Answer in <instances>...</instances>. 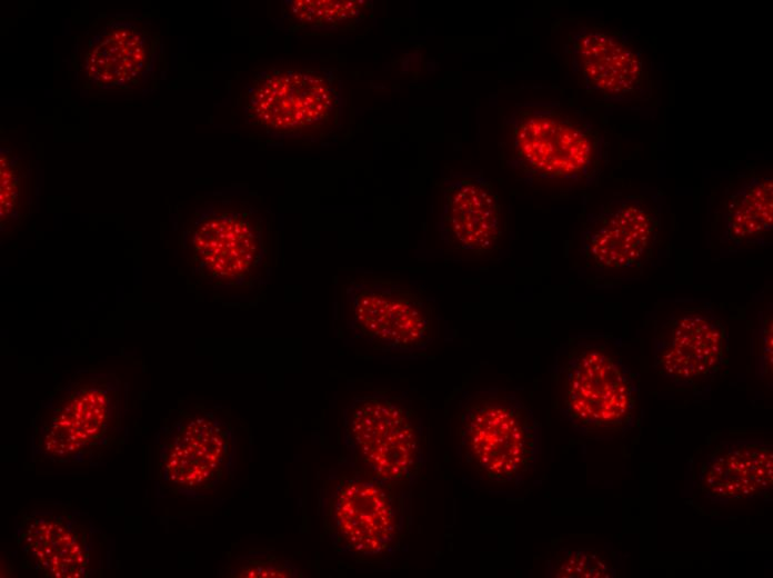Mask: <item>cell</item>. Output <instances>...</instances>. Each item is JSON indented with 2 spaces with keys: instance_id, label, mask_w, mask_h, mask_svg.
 I'll use <instances>...</instances> for the list:
<instances>
[{
  "instance_id": "6da1fadb",
  "label": "cell",
  "mask_w": 773,
  "mask_h": 578,
  "mask_svg": "<svg viewBox=\"0 0 773 578\" xmlns=\"http://www.w3.org/2000/svg\"><path fill=\"white\" fill-rule=\"evenodd\" d=\"M180 245L192 276L213 291L241 297L269 280V229L248 200H203L183 222Z\"/></svg>"
},
{
  "instance_id": "7a4b0ae2",
  "label": "cell",
  "mask_w": 773,
  "mask_h": 578,
  "mask_svg": "<svg viewBox=\"0 0 773 578\" xmlns=\"http://www.w3.org/2000/svg\"><path fill=\"white\" fill-rule=\"evenodd\" d=\"M508 166L529 183L591 185L606 158L603 134L558 102H526L505 120Z\"/></svg>"
},
{
  "instance_id": "3957f363",
  "label": "cell",
  "mask_w": 773,
  "mask_h": 578,
  "mask_svg": "<svg viewBox=\"0 0 773 578\" xmlns=\"http://www.w3.org/2000/svg\"><path fill=\"white\" fill-rule=\"evenodd\" d=\"M161 31L150 17L98 16L78 37L72 70L88 97L137 96L158 88L163 73Z\"/></svg>"
},
{
  "instance_id": "277c9868",
  "label": "cell",
  "mask_w": 773,
  "mask_h": 578,
  "mask_svg": "<svg viewBox=\"0 0 773 578\" xmlns=\"http://www.w3.org/2000/svg\"><path fill=\"white\" fill-rule=\"evenodd\" d=\"M459 448L483 479L519 485L533 468L540 427L512 391L486 387L465 395L458 413Z\"/></svg>"
},
{
  "instance_id": "5b68a950",
  "label": "cell",
  "mask_w": 773,
  "mask_h": 578,
  "mask_svg": "<svg viewBox=\"0 0 773 578\" xmlns=\"http://www.w3.org/2000/svg\"><path fill=\"white\" fill-rule=\"evenodd\" d=\"M395 488L350 464L327 471L319 507L323 529L339 554L357 561L392 554L404 527Z\"/></svg>"
},
{
  "instance_id": "8992f818",
  "label": "cell",
  "mask_w": 773,
  "mask_h": 578,
  "mask_svg": "<svg viewBox=\"0 0 773 578\" xmlns=\"http://www.w3.org/2000/svg\"><path fill=\"white\" fill-rule=\"evenodd\" d=\"M343 442L350 465L393 486L413 482L424 460L420 419L395 396L353 398L343 410Z\"/></svg>"
},
{
  "instance_id": "52a82bcc",
  "label": "cell",
  "mask_w": 773,
  "mask_h": 578,
  "mask_svg": "<svg viewBox=\"0 0 773 578\" xmlns=\"http://www.w3.org/2000/svg\"><path fill=\"white\" fill-rule=\"evenodd\" d=\"M639 390L626 365L609 347L580 342L564 365L563 412L585 434L628 430L635 419Z\"/></svg>"
},
{
  "instance_id": "ba28073f",
  "label": "cell",
  "mask_w": 773,
  "mask_h": 578,
  "mask_svg": "<svg viewBox=\"0 0 773 578\" xmlns=\"http://www.w3.org/2000/svg\"><path fill=\"white\" fill-rule=\"evenodd\" d=\"M344 311L352 335L374 349L414 353L425 350L432 341L431 306L402 282L353 280L344 290Z\"/></svg>"
},
{
  "instance_id": "9c48e42d",
  "label": "cell",
  "mask_w": 773,
  "mask_h": 578,
  "mask_svg": "<svg viewBox=\"0 0 773 578\" xmlns=\"http://www.w3.org/2000/svg\"><path fill=\"white\" fill-rule=\"evenodd\" d=\"M242 109L248 123L269 131L320 134L335 126L339 101L320 71L271 68L247 86Z\"/></svg>"
},
{
  "instance_id": "30bf717a",
  "label": "cell",
  "mask_w": 773,
  "mask_h": 578,
  "mask_svg": "<svg viewBox=\"0 0 773 578\" xmlns=\"http://www.w3.org/2000/svg\"><path fill=\"white\" fill-rule=\"evenodd\" d=\"M727 342L725 326L712 308H681L656 326L653 365L675 386L696 387L720 371Z\"/></svg>"
},
{
  "instance_id": "8fae6325",
  "label": "cell",
  "mask_w": 773,
  "mask_h": 578,
  "mask_svg": "<svg viewBox=\"0 0 773 578\" xmlns=\"http://www.w3.org/2000/svg\"><path fill=\"white\" fill-rule=\"evenodd\" d=\"M660 228V211L644 197L613 198L586 216L580 250L592 268L632 269L647 259Z\"/></svg>"
},
{
  "instance_id": "7c38bea8",
  "label": "cell",
  "mask_w": 773,
  "mask_h": 578,
  "mask_svg": "<svg viewBox=\"0 0 773 578\" xmlns=\"http://www.w3.org/2000/svg\"><path fill=\"white\" fill-rule=\"evenodd\" d=\"M566 52L580 83L604 101L649 98L651 82L644 60L621 38L582 27L570 34Z\"/></svg>"
},
{
  "instance_id": "4fadbf2b",
  "label": "cell",
  "mask_w": 773,
  "mask_h": 578,
  "mask_svg": "<svg viewBox=\"0 0 773 578\" xmlns=\"http://www.w3.org/2000/svg\"><path fill=\"white\" fill-rule=\"evenodd\" d=\"M441 190L440 240L458 251L492 250L501 236V203L492 183L481 173L456 172L443 179Z\"/></svg>"
},
{
  "instance_id": "5bb4252c",
  "label": "cell",
  "mask_w": 773,
  "mask_h": 578,
  "mask_svg": "<svg viewBox=\"0 0 773 578\" xmlns=\"http://www.w3.org/2000/svg\"><path fill=\"white\" fill-rule=\"evenodd\" d=\"M119 385L107 375H83L52 401L43 449L52 456H72L97 440L117 412Z\"/></svg>"
},
{
  "instance_id": "9a60e30c",
  "label": "cell",
  "mask_w": 773,
  "mask_h": 578,
  "mask_svg": "<svg viewBox=\"0 0 773 578\" xmlns=\"http://www.w3.org/2000/svg\"><path fill=\"white\" fill-rule=\"evenodd\" d=\"M233 440L229 427L211 413L179 422L164 455V470L174 486L191 491L213 487L231 466Z\"/></svg>"
},
{
  "instance_id": "2e32d148",
  "label": "cell",
  "mask_w": 773,
  "mask_h": 578,
  "mask_svg": "<svg viewBox=\"0 0 773 578\" xmlns=\"http://www.w3.org/2000/svg\"><path fill=\"white\" fill-rule=\"evenodd\" d=\"M772 444L739 439L719 444L700 471L703 492L712 501L757 498L773 485Z\"/></svg>"
},
{
  "instance_id": "e0dca14e",
  "label": "cell",
  "mask_w": 773,
  "mask_h": 578,
  "mask_svg": "<svg viewBox=\"0 0 773 578\" xmlns=\"http://www.w3.org/2000/svg\"><path fill=\"white\" fill-rule=\"evenodd\" d=\"M29 151L9 138L0 141V230L11 235L31 215L34 173Z\"/></svg>"
},
{
  "instance_id": "ac0fdd59",
  "label": "cell",
  "mask_w": 773,
  "mask_h": 578,
  "mask_svg": "<svg viewBox=\"0 0 773 578\" xmlns=\"http://www.w3.org/2000/svg\"><path fill=\"white\" fill-rule=\"evenodd\" d=\"M26 548L37 565L52 577H81L88 555L81 537L57 519L34 520L27 529Z\"/></svg>"
},
{
  "instance_id": "d6986e66",
  "label": "cell",
  "mask_w": 773,
  "mask_h": 578,
  "mask_svg": "<svg viewBox=\"0 0 773 578\" xmlns=\"http://www.w3.org/2000/svg\"><path fill=\"white\" fill-rule=\"evenodd\" d=\"M724 238L735 246L760 241L773 226L772 177H753L729 198Z\"/></svg>"
},
{
  "instance_id": "ffe728a7",
  "label": "cell",
  "mask_w": 773,
  "mask_h": 578,
  "mask_svg": "<svg viewBox=\"0 0 773 578\" xmlns=\"http://www.w3.org/2000/svg\"><path fill=\"white\" fill-rule=\"evenodd\" d=\"M287 8L291 18L301 24L347 28L365 17L368 4L353 0H295Z\"/></svg>"
},
{
  "instance_id": "44dd1931",
  "label": "cell",
  "mask_w": 773,
  "mask_h": 578,
  "mask_svg": "<svg viewBox=\"0 0 773 578\" xmlns=\"http://www.w3.org/2000/svg\"><path fill=\"white\" fill-rule=\"evenodd\" d=\"M230 575L233 577L269 578L307 577L294 562L272 551L257 552L247 557Z\"/></svg>"
},
{
  "instance_id": "7402d4cb",
  "label": "cell",
  "mask_w": 773,
  "mask_h": 578,
  "mask_svg": "<svg viewBox=\"0 0 773 578\" xmlns=\"http://www.w3.org/2000/svg\"><path fill=\"white\" fill-rule=\"evenodd\" d=\"M549 575L553 577H614L615 571L590 550L565 551L558 558Z\"/></svg>"
},
{
  "instance_id": "603a6c76",
  "label": "cell",
  "mask_w": 773,
  "mask_h": 578,
  "mask_svg": "<svg viewBox=\"0 0 773 578\" xmlns=\"http://www.w3.org/2000/svg\"><path fill=\"white\" fill-rule=\"evenodd\" d=\"M772 312L762 311L759 316L756 362L757 371L762 379L772 375V333H773Z\"/></svg>"
}]
</instances>
